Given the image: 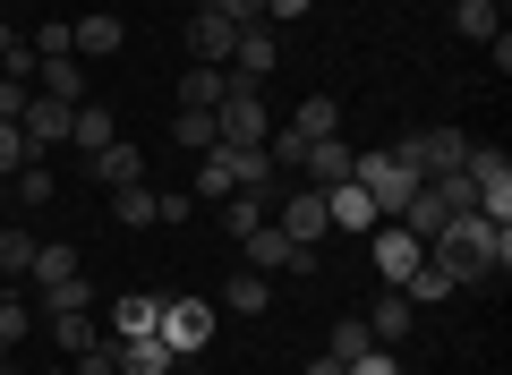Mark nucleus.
<instances>
[{
  "label": "nucleus",
  "instance_id": "nucleus-46",
  "mask_svg": "<svg viewBox=\"0 0 512 375\" xmlns=\"http://www.w3.org/2000/svg\"><path fill=\"white\" fill-rule=\"evenodd\" d=\"M0 197H9V179H0Z\"/></svg>",
  "mask_w": 512,
  "mask_h": 375
},
{
  "label": "nucleus",
  "instance_id": "nucleus-13",
  "mask_svg": "<svg viewBox=\"0 0 512 375\" xmlns=\"http://www.w3.org/2000/svg\"><path fill=\"white\" fill-rule=\"evenodd\" d=\"M154 324H163V299L154 290H128V299H111V341H154Z\"/></svg>",
  "mask_w": 512,
  "mask_h": 375
},
{
  "label": "nucleus",
  "instance_id": "nucleus-38",
  "mask_svg": "<svg viewBox=\"0 0 512 375\" xmlns=\"http://www.w3.org/2000/svg\"><path fill=\"white\" fill-rule=\"evenodd\" d=\"M18 162H35V145H26L18 120H0V179H18Z\"/></svg>",
  "mask_w": 512,
  "mask_h": 375
},
{
  "label": "nucleus",
  "instance_id": "nucleus-11",
  "mask_svg": "<svg viewBox=\"0 0 512 375\" xmlns=\"http://www.w3.org/2000/svg\"><path fill=\"white\" fill-rule=\"evenodd\" d=\"M69 111H77V103H52V94H26V111H18L26 145H35V154H52V145H69Z\"/></svg>",
  "mask_w": 512,
  "mask_h": 375
},
{
  "label": "nucleus",
  "instance_id": "nucleus-12",
  "mask_svg": "<svg viewBox=\"0 0 512 375\" xmlns=\"http://www.w3.org/2000/svg\"><path fill=\"white\" fill-rule=\"evenodd\" d=\"M410 333H419V307H410L402 290H384V299L367 307V341H376V350H402Z\"/></svg>",
  "mask_w": 512,
  "mask_h": 375
},
{
  "label": "nucleus",
  "instance_id": "nucleus-48",
  "mask_svg": "<svg viewBox=\"0 0 512 375\" xmlns=\"http://www.w3.org/2000/svg\"><path fill=\"white\" fill-rule=\"evenodd\" d=\"M495 9H504V0H495Z\"/></svg>",
  "mask_w": 512,
  "mask_h": 375
},
{
  "label": "nucleus",
  "instance_id": "nucleus-37",
  "mask_svg": "<svg viewBox=\"0 0 512 375\" xmlns=\"http://www.w3.org/2000/svg\"><path fill=\"white\" fill-rule=\"evenodd\" d=\"M43 324H52V341H60V350H69V358L86 350L94 333H103V324H94V316H43Z\"/></svg>",
  "mask_w": 512,
  "mask_h": 375
},
{
  "label": "nucleus",
  "instance_id": "nucleus-45",
  "mask_svg": "<svg viewBox=\"0 0 512 375\" xmlns=\"http://www.w3.org/2000/svg\"><path fill=\"white\" fill-rule=\"evenodd\" d=\"M0 375H26V367H9V358H0Z\"/></svg>",
  "mask_w": 512,
  "mask_h": 375
},
{
  "label": "nucleus",
  "instance_id": "nucleus-31",
  "mask_svg": "<svg viewBox=\"0 0 512 375\" xmlns=\"http://www.w3.org/2000/svg\"><path fill=\"white\" fill-rule=\"evenodd\" d=\"M35 324H43V316H35V299H26V290H9V299H0V358L18 350V341L35 333Z\"/></svg>",
  "mask_w": 512,
  "mask_h": 375
},
{
  "label": "nucleus",
  "instance_id": "nucleus-44",
  "mask_svg": "<svg viewBox=\"0 0 512 375\" xmlns=\"http://www.w3.org/2000/svg\"><path fill=\"white\" fill-rule=\"evenodd\" d=\"M308 375H350V367H342V358H308Z\"/></svg>",
  "mask_w": 512,
  "mask_h": 375
},
{
  "label": "nucleus",
  "instance_id": "nucleus-47",
  "mask_svg": "<svg viewBox=\"0 0 512 375\" xmlns=\"http://www.w3.org/2000/svg\"><path fill=\"white\" fill-rule=\"evenodd\" d=\"M0 299H9V282H0Z\"/></svg>",
  "mask_w": 512,
  "mask_h": 375
},
{
  "label": "nucleus",
  "instance_id": "nucleus-1",
  "mask_svg": "<svg viewBox=\"0 0 512 375\" xmlns=\"http://www.w3.org/2000/svg\"><path fill=\"white\" fill-rule=\"evenodd\" d=\"M427 256H436V265L453 273L461 290H478V282H504V265H512V222H487V214H453L436 239H427Z\"/></svg>",
  "mask_w": 512,
  "mask_h": 375
},
{
  "label": "nucleus",
  "instance_id": "nucleus-35",
  "mask_svg": "<svg viewBox=\"0 0 512 375\" xmlns=\"http://www.w3.org/2000/svg\"><path fill=\"white\" fill-rule=\"evenodd\" d=\"M171 137H180L188 154H205V145H222V128H214V111H180V120H171Z\"/></svg>",
  "mask_w": 512,
  "mask_h": 375
},
{
  "label": "nucleus",
  "instance_id": "nucleus-39",
  "mask_svg": "<svg viewBox=\"0 0 512 375\" xmlns=\"http://www.w3.org/2000/svg\"><path fill=\"white\" fill-rule=\"evenodd\" d=\"M26 52H35V60H60V52H69V18H43L35 35H26Z\"/></svg>",
  "mask_w": 512,
  "mask_h": 375
},
{
  "label": "nucleus",
  "instance_id": "nucleus-3",
  "mask_svg": "<svg viewBox=\"0 0 512 375\" xmlns=\"http://www.w3.org/2000/svg\"><path fill=\"white\" fill-rule=\"evenodd\" d=\"M214 128H222V145H265L274 137V111H265V94H256L248 77H231L222 103H214Z\"/></svg>",
  "mask_w": 512,
  "mask_h": 375
},
{
  "label": "nucleus",
  "instance_id": "nucleus-8",
  "mask_svg": "<svg viewBox=\"0 0 512 375\" xmlns=\"http://www.w3.org/2000/svg\"><path fill=\"white\" fill-rule=\"evenodd\" d=\"M239 256H248L256 273H291V282H308V273H316V248H291V239H282L274 222H265V231H248V239H239Z\"/></svg>",
  "mask_w": 512,
  "mask_h": 375
},
{
  "label": "nucleus",
  "instance_id": "nucleus-29",
  "mask_svg": "<svg viewBox=\"0 0 512 375\" xmlns=\"http://www.w3.org/2000/svg\"><path fill=\"white\" fill-rule=\"evenodd\" d=\"M453 290H461L453 273H444L436 256H419V273H410V282H402V299H410V307H436V299H453Z\"/></svg>",
  "mask_w": 512,
  "mask_h": 375
},
{
  "label": "nucleus",
  "instance_id": "nucleus-28",
  "mask_svg": "<svg viewBox=\"0 0 512 375\" xmlns=\"http://www.w3.org/2000/svg\"><path fill=\"white\" fill-rule=\"evenodd\" d=\"M291 128H299L308 145H316V137H342V103H333V94H308V103L291 111Z\"/></svg>",
  "mask_w": 512,
  "mask_h": 375
},
{
  "label": "nucleus",
  "instance_id": "nucleus-34",
  "mask_svg": "<svg viewBox=\"0 0 512 375\" xmlns=\"http://www.w3.org/2000/svg\"><path fill=\"white\" fill-rule=\"evenodd\" d=\"M359 350H376V341H367V316H342V324L325 333V358H342V367H350Z\"/></svg>",
  "mask_w": 512,
  "mask_h": 375
},
{
  "label": "nucleus",
  "instance_id": "nucleus-30",
  "mask_svg": "<svg viewBox=\"0 0 512 375\" xmlns=\"http://www.w3.org/2000/svg\"><path fill=\"white\" fill-rule=\"evenodd\" d=\"M111 222L120 231H154V188L137 179V188H111Z\"/></svg>",
  "mask_w": 512,
  "mask_h": 375
},
{
  "label": "nucleus",
  "instance_id": "nucleus-32",
  "mask_svg": "<svg viewBox=\"0 0 512 375\" xmlns=\"http://www.w3.org/2000/svg\"><path fill=\"white\" fill-rule=\"evenodd\" d=\"M180 358L163 350V341H120V375H171Z\"/></svg>",
  "mask_w": 512,
  "mask_h": 375
},
{
  "label": "nucleus",
  "instance_id": "nucleus-16",
  "mask_svg": "<svg viewBox=\"0 0 512 375\" xmlns=\"http://www.w3.org/2000/svg\"><path fill=\"white\" fill-rule=\"evenodd\" d=\"M120 43H128V26L111 18V9H86V18L69 26V52H77V60H111Z\"/></svg>",
  "mask_w": 512,
  "mask_h": 375
},
{
  "label": "nucleus",
  "instance_id": "nucleus-33",
  "mask_svg": "<svg viewBox=\"0 0 512 375\" xmlns=\"http://www.w3.org/2000/svg\"><path fill=\"white\" fill-rule=\"evenodd\" d=\"M69 273H86V265H77V248H35V273H26V290H43V282H69Z\"/></svg>",
  "mask_w": 512,
  "mask_h": 375
},
{
  "label": "nucleus",
  "instance_id": "nucleus-24",
  "mask_svg": "<svg viewBox=\"0 0 512 375\" xmlns=\"http://www.w3.org/2000/svg\"><path fill=\"white\" fill-rule=\"evenodd\" d=\"M35 248H43V239L26 231V222H9V231H0V282H9V290H26V273H35Z\"/></svg>",
  "mask_w": 512,
  "mask_h": 375
},
{
  "label": "nucleus",
  "instance_id": "nucleus-43",
  "mask_svg": "<svg viewBox=\"0 0 512 375\" xmlns=\"http://www.w3.org/2000/svg\"><path fill=\"white\" fill-rule=\"evenodd\" d=\"M9 52H26V35H18L9 18H0V69H9Z\"/></svg>",
  "mask_w": 512,
  "mask_h": 375
},
{
  "label": "nucleus",
  "instance_id": "nucleus-36",
  "mask_svg": "<svg viewBox=\"0 0 512 375\" xmlns=\"http://www.w3.org/2000/svg\"><path fill=\"white\" fill-rule=\"evenodd\" d=\"M77 375H120V341H111V333H94L86 350H77Z\"/></svg>",
  "mask_w": 512,
  "mask_h": 375
},
{
  "label": "nucleus",
  "instance_id": "nucleus-15",
  "mask_svg": "<svg viewBox=\"0 0 512 375\" xmlns=\"http://www.w3.org/2000/svg\"><path fill=\"white\" fill-rule=\"evenodd\" d=\"M325 222H333V231H350V239H367L384 214L367 205V188H359V179H342V188H325Z\"/></svg>",
  "mask_w": 512,
  "mask_h": 375
},
{
  "label": "nucleus",
  "instance_id": "nucleus-23",
  "mask_svg": "<svg viewBox=\"0 0 512 375\" xmlns=\"http://www.w3.org/2000/svg\"><path fill=\"white\" fill-rule=\"evenodd\" d=\"M111 137H120V120H111V103H77V111H69V145H77V154H103Z\"/></svg>",
  "mask_w": 512,
  "mask_h": 375
},
{
  "label": "nucleus",
  "instance_id": "nucleus-18",
  "mask_svg": "<svg viewBox=\"0 0 512 375\" xmlns=\"http://www.w3.org/2000/svg\"><path fill=\"white\" fill-rule=\"evenodd\" d=\"M231 188H239V154H231V145H205V154H197V179H188V197L222 205Z\"/></svg>",
  "mask_w": 512,
  "mask_h": 375
},
{
  "label": "nucleus",
  "instance_id": "nucleus-6",
  "mask_svg": "<svg viewBox=\"0 0 512 375\" xmlns=\"http://www.w3.org/2000/svg\"><path fill=\"white\" fill-rule=\"evenodd\" d=\"M274 231L291 239V248H316V239L333 231V222H325V188H299V179H282V197H274Z\"/></svg>",
  "mask_w": 512,
  "mask_h": 375
},
{
  "label": "nucleus",
  "instance_id": "nucleus-17",
  "mask_svg": "<svg viewBox=\"0 0 512 375\" xmlns=\"http://www.w3.org/2000/svg\"><path fill=\"white\" fill-rule=\"evenodd\" d=\"M274 197H282V188H231V197H222V231H231V239L265 231V222H274Z\"/></svg>",
  "mask_w": 512,
  "mask_h": 375
},
{
  "label": "nucleus",
  "instance_id": "nucleus-4",
  "mask_svg": "<svg viewBox=\"0 0 512 375\" xmlns=\"http://www.w3.org/2000/svg\"><path fill=\"white\" fill-rule=\"evenodd\" d=\"M393 154H402L419 179H444V171L470 162V137H461V128H410V137H393Z\"/></svg>",
  "mask_w": 512,
  "mask_h": 375
},
{
  "label": "nucleus",
  "instance_id": "nucleus-14",
  "mask_svg": "<svg viewBox=\"0 0 512 375\" xmlns=\"http://www.w3.org/2000/svg\"><path fill=\"white\" fill-rule=\"evenodd\" d=\"M86 179L94 188H137V179H146V154H137L128 137H111L103 154H86Z\"/></svg>",
  "mask_w": 512,
  "mask_h": 375
},
{
  "label": "nucleus",
  "instance_id": "nucleus-7",
  "mask_svg": "<svg viewBox=\"0 0 512 375\" xmlns=\"http://www.w3.org/2000/svg\"><path fill=\"white\" fill-rule=\"evenodd\" d=\"M419 256H427V248L402 231V222H376V231H367V265L384 273V290H402L410 273H419Z\"/></svg>",
  "mask_w": 512,
  "mask_h": 375
},
{
  "label": "nucleus",
  "instance_id": "nucleus-26",
  "mask_svg": "<svg viewBox=\"0 0 512 375\" xmlns=\"http://www.w3.org/2000/svg\"><path fill=\"white\" fill-rule=\"evenodd\" d=\"M453 35L461 43H495L504 35V9H495V0H453Z\"/></svg>",
  "mask_w": 512,
  "mask_h": 375
},
{
  "label": "nucleus",
  "instance_id": "nucleus-2",
  "mask_svg": "<svg viewBox=\"0 0 512 375\" xmlns=\"http://www.w3.org/2000/svg\"><path fill=\"white\" fill-rule=\"evenodd\" d=\"M350 179H359V188H367V205H376L384 222H402V205H410V197H419V188H427V179L410 171V162L393 154V145H376V154H359V162H350Z\"/></svg>",
  "mask_w": 512,
  "mask_h": 375
},
{
  "label": "nucleus",
  "instance_id": "nucleus-19",
  "mask_svg": "<svg viewBox=\"0 0 512 375\" xmlns=\"http://www.w3.org/2000/svg\"><path fill=\"white\" fill-rule=\"evenodd\" d=\"M350 162H359V154H350L342 137H316V145H308V162H299V188H342Z\"/></svg>",
  "mask_w": 512,
  "mask_h": 375
},
{
  "label": "nucleus",
  "instance_id": "nucleus-9",
  "mask_svg": "<svg viewBox=\"0 0 512 375\" xmlns=\"http://www.w3.org/2000/svg\"><path fill=\"white\" fill-rule=\"evenodd\" d=\"M274 69H282V35H274V26H239V43H231V77L265 86Z\"/></svg>",
  "mask_w": 512,
  "mask_h": 375
},
{
  "label": "nucleus",
  "instance_id": "nucleus-41",
  "mask_svg": "<svg viewBox=\"0 0 512 375\" xmlns=\"http://www.w3.org/2000/svg\"><path fill=\"white\" fill-rule=\"evenodd\" d=\"M350 375H402V358H393V350H359V358H350Z\"/></svg>",
  "mask_w": 512,
  "mask_h": 375
},
{
  "label": "nucleus",
  "instance_id": "nucleus-42",
  "mask_svg": "<svg viewBox=\"0 0 512 375\" xmlns=\"http://www.w3.org/2000/svg\"><path fill=\"white\" fill-rule=\"evenodd\" d=\"M214 9H222L231 26H265V0H214Z\"/></svg>",
  "mask_w": 512,
  "mask_h": 375
},
{
  "label": "nucleus",
  "instance_id": "nucleus-5",
  "mask_svg": "<svg viewBox=\"0 0 512 375\" xmlns=\"http://www.w3.org/2000/svg\"><path fill=\"white\" fill-rule=\"evenodd\" d=\"M214 299H163V324H154V341H163L171 358H197L205 341H214Z\"/></svg>",
  "mask_w": 512,
  "mask_h": 375
},
{
  "label": "nucleus",
  "instance_id": "nucleus-10",
  "mask_svg": "<svg viewBox=\"0 0 512 375\" xmlns=\"http://www.w3.org/2000/svg\"><path fill=\"white\" fill-rule=\"evenodd\" d=\"M231 43H239V26L222 18V9H188V52H197L205 69H231Z\"/></svg>",
  "mask_w": 512,
  "mask_h": 375
},
{
  "label": "nucleus",
  "instance_id": "nucleus-20",
  "mask_svg": "<svg viewBox=\"0 0 512 375\" xmlns=\"http://www.w3.org/2000/svg\"><path fill=\"white\" fill-rule=\"evenodd\" d=\"M35 94H52V103H86V60H77V52L35 60Z\"/></svg>",
  "mask_w": 512,
  "mask_h": 375
},
{
  "label": "nucleus",
  "instance_id": "nucleus-21",
  "mask_svg": "<svg viewBox=\"0 0 512 375\" xmlns=\"http://www.w3.org/2000/svg\"><path fill=\"white\" fill-rule=\"evenodd\" d=\"M26 299H35V316H94V282H86V273L43 282V290H26Z\"/></svg>",
  "mask_w": 512,
  "mask_h": 375
},
{
  "label": "nucleus",
  "instance_id": "nucleus-22",
  "mask_svg": "<svg viewBox=\"0 0 512 375\" xmlns=\"http://www.w3.org/2000/svg\"><path fill=\"white\" fill-rule=\"evenodd\" d=\"M222 307H231V316H265V307H274V273L239 265L231 282H222Z\"/></svg>",
  "mask_w": 512,
  "mask_h": 375
},
{
  "label": "nucleus",
  "instance_id": "nucleus-27",
  "mask_svg": "<svg viewBox=\"0 0 512 375\" xmlns=\"http://www.w3.org/2000/svg\"><path fill=\"white\" fill-rule=\"evenodd\" d=\"M222 86H231V69H205V60H188V77H180V111H214Z\"/></svg>",
  "mask_w": 512,
  "mask_h": 375
},
{
  "label": "nucleus",
  "instance_id": "nucleus-40",
  "mask_svg": "<svg viewBox=\"0 0 512 375\" xmlns=\"http://www.w3.org/2000/svg\"><path fill=\"white\" fill-rule=\"evenodd\" d=\"M188 214H197V197H188V188H163V197H154V222H163V231H171V222H188Z\"/></svg>",
  "mask_w": 512,
  "mask_h": 375
},
{
  "label": "nucleus",
  "instance_id": "nucleus-25",
  "mask_svg": "<svg viewBox=\"0 0 512 375\" xmlns=\"http://www.w3.org/2000/svg\"><path fill=\"white\" fill-rule=\"evenodd\" d=\"M9 197H18V214H43V205L60 197V179H52V162H18V179H9Z\"/></svg>",
  "mask_w": 512,
  "mask_h": 375
}]
</instances>
